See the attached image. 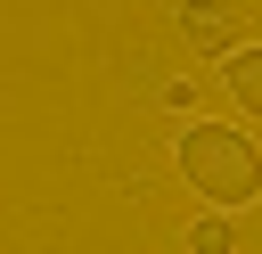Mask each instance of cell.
I'll list each match as a JSON object with an SVG mask.
<instances>
[{
	"mask_svg": "<svg viewBox=\"0 0 262 254\" xmlns=\"http://www.w3.org/2000/svg\"><path fill=\"white\" fill-rule=\"evenodd\" d=\"M172 156H180V180H188L213 213H237V205L262 197V156H254V139L229 131V123H205V115H196Z\"/></svg>",
	"mask_w": 262,
	"mask_h": 254,
	"instance_id": "1",
	"label": "cell"
},
{
	"mask_svg": "<svg viewBox=\"0 0 262 254\" xmlns=\"http://www.w3.org/2000/svg\"><path fill=\"white\" fill-rule=\"evenodd\" d=\"M172 25H180V41H188V49H213V57H229V49H237V8H229V0H180V8H172Z\"/></svg>",
	"mask_w": 262,
	"mask_h": 254,
	"instance_id": "2",
	"label": "cell"
},
{
	"mask_svg": "<svg viewBox=\"0 0 262 254\" xmlns=\"http://www.w3.org/2000/svg\"><path fill=\"white\" fill-rule=\"evenodd\" d=\"M221 82H229V98H237L246 115H262V41H237V49L221 57Z\"/></svg>",
	"mask_w": 262,
	"mask_h": 254,
	"instance_id": "3",
	"label": "cell"
},
{
	"mask_svg": "<svg viewBox=\"0 0 262 254\" xmlns=\"http://www.w3.org/2000/svg\"><path fill=\"white\" fill-rule=\"evenodd\" d=\"M188 246H196V254H229V229H221V221H196Z\"/></svg>",
	"mask_w": 262,
	"mask_h": 254,
	"instance_id": "4",
	"label": "cell"
}]
</instances>
